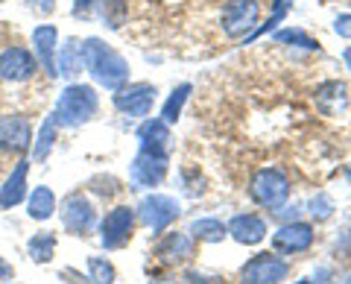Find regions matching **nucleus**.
Segmentation results:
<instances>
[{
    "mask_svg": "<svg viewBox=\"0 0 351 284\" xmlns=\"http://www.w3.org/2000/svg\"><path fill=\"white\" fill-rule=\"evenodd\" d=\"M313 226L311 223H287L272 235V246L278 255H299L313 246Z\"/></svg>",
    "mask_w": 351,
    "mask_h": 284,
    "instance_id": "13",
    "label": "nucleus"
},
{
    "mask_svg": "<svg viewBox=\"0 0 351 284\" xmlns=\"http://www.w3.org/2000/svg\"><path fill=\"white\" fill-rule=\"evenodd\" d=\"M94 3L97 0H73V15L80 18V15H88L94 9Z\"/></svg>",
    "mask_w": 351,
    "mask_h": 284,
    "instance_id": "33",
    "label": "nucleus"
},
{
    "mask_svg": "<svg viewBox=\"0 0 351 284\" xmlns=\"http://www.w3.org/2000/svg\"><path fill=\"white\" fill-rule=\"evenodd\" d=\"M249 196L261 209L278 211L284 202L290 200V179L287 173L278 167H261L255 176L249 179Z\"/></svg>",
    "mask_w": 351,
    "mask_h": 284,
    "instance_id": "3",
    "label": "nucleus"
},
{
    "mask_svg": "<svg viewBox=\"0 0 351 284\" xmlns=\"http://www.w3.org/2000/svg\"><path fill=\"white\" fill-rule=\"evenodd\" d=\"M56 246H59V237L56 232H36L29 240H27V255L32 264H50L53 255H56Z\"/></svg>",
    "mask_w": 351,
    "mask_h": 284,
    "instance_id": "22",
    "label": "nucleus"
},
{
    "mask_svg": "<svg viewBox=\"0 0 351 284\" xmlns=\"http://www.w3.org/2000/svg\"><path fill=\"white\" fill-rule=\"evenodd\" d=\"M103 21L112 29H120L126 21V3L123 0H103Z\"/></svg>",
    "mask_w": 351,
    "mask_h": 284,
    "instance_id": "28",
    "label": "nucleus"
},
{
    "mask_svg": "<svg viewBox=\"0 0 351 284\" xmlns=\"http://www.w3.org/2000/svg\"><path fill=\"white\" fill-rule=\"evenodd\" d=\"M188 97H191V85L188 82H182L179 88H173V94L167 97V103L161 106V120L164 123H176V120H179V115H182V106L188 103Z\"/></svg>",
    "mask_w": 351,
    "mask_h": 284,
    "instance_id": "26",
    "label": "nucleus"
},
{
    "mask_svg": "<svg viewBox=\"0 0 351 284\" xmlns=\"http://www.w3.org/2000/svg\"><path fill=\"white\" fill-rule=\"evenodd\" d=\"M38 71V59L29 47L12 45L0 53V80L6 82H27Z\"/></svg>",
    "mask_w": 351,
    "mask_h": 284,
    "instance_id": "10",
    "label": "nucleus"
},
{
    "mask_svg": "<svg viewBox=\"0 0 351 284\" xmlns=\"http://www.w3.org/2000/svg\"><path fill=\"white\" fill-rule=\"evenodd\" d=\"M343 62H346V68L351 71V47H346V50H343Z\"/></svg>",
    "mask_w": 351,
    "mask_h": 284,
    "instance_id": "34",
    "label": "nucleus"
},
{
    "mask_svg": "<svg viewBox=\"0 0 351 284\" xmlns=\"http://www.w3.org/2000/svg\"><path fill=\"white\" fill-rule=\"evenodd\" d=\"M59 202H56V193H53V188H47V185H36L29 193H27V214L29 220L36 223H47L53 214H56Z\"/></svg>",
    "mask_w": 351,
    "mask_h": 284,
    "instance_id": "19",
    "label": "nucleus"
},
{
    "mask_svg": "<svg viewBox=\"0 0 351 284\" xmlns=\"http://www.w3.org/2000/svg\"><path fill=\"white\" fill-rule=\"evenodd\" d=\"M295 284H313L311 279H302V281H295Z\"/></svg>",
    "mask_w": 351,
    "mask_h": 284,
    "instance_id": "35",
    "label": "nucleus"
},
{
    "mask_svg": "<svg viewBox=\"0 0 351 284\" xmlns=\"http://www.w3.org/2000/svg\"><path fill=\"white\" fill-rule=\"evenodd\" d=\"M346 82H322L319 88H316V106L322 108L325 115H337V112H343V108L348 106V97H346Z\"/></svg>",
    "mask_w": 351,
    "mask_h": 284,
    "instance_id": "21",
    "label": "nucleus"
},
{
    "mask_svg": "<svg viewBox=\"0 0 351 284\" xmlns=\"http://www.w3.org/2000/svg\"><path fill=\"white\" fill-rule=\"evenodd\" d=\"M24 3H27V9H29V12H36V15H50L53 12V9H56V0H24Z\"/></svg>",
    "mask_w": 351,
    "mask_h": 284,
    "instance_id": "30",
    "label": "nucleus"
},
{
    "mask_svg": "<svg viewBox=\"0 0 351 284\" xmlns=\"http://www.w3.org/2000/svg\"><path fill=\"white\" fill-rule=\"evenodd\" d=\"M167 165H170V156H152V152L138 150V156L129 167V179L135 188H156L167 176Z\"/></svg>",
    "mask_w": 351,
    "mask_h": 284,
    "instance_id": "11",
    "label": "nucleus"
},
{
    "mask_svg": "<svg viewBox=\"0 0 351 284\" xmlns=\"http://www.w3.org/2000/svg\"><path fill=\"white\" fill-rule=\"evenodd\" d=\"M56 141H59V123L53 120V115L44 120L41 129L36 132V138H32V158H36V165H41V161H47L50 158V152L53 147H56Z\"/></svg>",
    "mask_w": 351,
    "mask_h": 284,
    "instance_id": "23",
    "label": "nucleus"
},
{
    "mask_svg": "<svg viewBox=\"0 0 351 284\" xmlns=\"http://www.w3.org/2000/svg\"><path fill=\"white\" fill-rule=\"evenodd\" d=\"M276 41L278 45H293V47H302V50H319V41H313L307 32H302V29H293V27H287V29H278L276 32Z\"/></svg>",
    "mask_w": 351,
    "mask_h": 284,
    "instance_id": "27",
    "label": "nucleus"
},
{
    "mask_svg": "<svg viewBox=\"0 0 351 284\" xmlns=\"http://www.w3.org/2000/svg\"><path fill=\"white\" fill-rule=\"evenodd\" d=\"M158 100V88L149 82H126L123 88L112 94V106L126 117H149L152 106Z\"/></svg>",
    "mask_w": 351,
    "mask_h": 284,
    "instance_id": "4",
    "label": "nucleus"
},
{
    "mask_svg": "<svg viewBox=\"0 0 351 284\" xmlns=\"http://www.w3.org/2000/svg\"><path fill=\"white\" fill-rule=\"evenodd\" d=\"M135 214L147 228H152V235H161L170 223L179 220L182 209H179V202H176L173 196H167V193H149V196L141 200Z\"/></svg>",
    "mask_w": 351,
    "mask_h": 284,
    "instance_id": "8",
    "label": "nucleus"
},
{
    "mask_svg": "<svg viewBox=\"0 0 351 284\" xmlns=\"http://www.w3.org/2000/svg\"><path fill=\"white\" fill-rule=\"evenodd\" d=\"M311 214H313V220H328V217L334 214V202H331V196L328 193H316L313 200H311Z\"/></svg>",
    "mask_w": 351,
    "mask_h": 284,
    "instance_id": "29",
    "label": "nucleus"
},
{
    "mask_svg": "<svg viewBox=\"0 0 351 284\" xmlns=\"http://www.w3.org/2000/svg\"><path fill=\"white\" fill-rule=\"evenodd\" d=\"M59 220L64 226V232H71V235H88L97 226V209H94V202L88 200L85 193L73 191V193H68L59 202Z\"/></svg>",
    "mask_w": 351,
    "mask_h": 284,
    "instance_id": "5",
    "label": "nucleus"
},
{
    "mask_svg": "<svg viewBox=\"0 0 351 284\" xmlns=\"http://www.w3.org/2000/svg\"><path fill=\"white\" fill-rule=\"evenodd\" d=\"M193 255V240L182 232H170L158 240L156 246V258L161 261L164 267H173V264H184Z\"/></svg>",
    "mask_w": 351,
    "mask_h": 284,
    "instance_id": "17",
    "label": "nucleus"
},
{
    "mask_svg": "<svg viewBox=\"0 0 351 284\" xmlns=\"http://www.w3.org/2000/svg\"><path fill=\"white\" fill-rule=\"evenodd\" d=\"M97 112H100V94L94 91V85L71 82L59 94L56 108H53V120L59 123V129H80L88 120H94Z\"/></svg>",
    "mask_w": 351,
    "mask_h": 284,
    "instance_id": "2",
    "label": "nucleus"
},
{
    "mask_svg": "<svg viewBox=\"0 0 351 284\" xmlns=\"http://www.w3.org/2000/svg\"><path fill=\"white\" fill-rule=\"evenodd\" d=\"M27 193H29V161L21 158L6 176V182L0 185V209H15V205L27 202Z\"/></svg>",
    "mask_w": 351,
    "mask_h": 284,
    "instance_id": "15",
    "label": "nucleus"
},
{
    "mask_svg": "<svg viewBox=\"0 0 351 284\" xmlns=\"http://www.w3.org/2000/svg\"><path fill=\"white\" fill-rule=\"evenodd\" d=\"M290 276V264L272 252H261L240 270V281L243 284H281Z\"/></svg>",
    "mask_w": 351,
    "mask_h": 284,
    "instance_id": "9",
    "label": "nucleus"
},
{
    "mask_svg": "<svg viewBox=\"0 0 351 284\" xmlns=\"http://www.w3.org/2000/svg\"><path fill=\"white\" fill-rule=\"evenodd\" d=\"M12 279H15V267L9 264L3 255H0V284H3V281H12Z\"/></svg>",
    "mask_w": 351,
    "mask_h": 284,
    "instance_id": "32",
    "label": "nucleus"
},
{
    "mask_svg": "<svg viewBox=\"0 0 351 284\" xmlns=\"http://www.w3.org/2000/svg\"><path fill=\"white\" fill-rule=\"evenodd\" d=\"M191 237L202 240V244H219L223 237H228V226L217 217H199L191 223Z\"/></svg>",
    "mask_w": 351,
    "mask_h": 284,
    "instance_id": "24",
    "label": "nucleus"
},
{
    "mask_svg": "<svg viewBox=\"0 0 351 284\" xmlns=\"http://www.w3.org/2000/svg\"><path fill=\"white\" fill-rule=\"evenodd\" d=\"M88 281L91 284H114L117 281L114 264L103 255H88Z\"/></svg>",
    "mask_w": 351,
    "mask_h": 284,
    "instance_id": "25",
    "label": "nucleus"
},
{
    "mask_svg": "<svg viewBox=\"0 0 351 284\" xmlns=\"http://www.w3.org/2000/svg\"><path fill=\"white\" fill-rule=\"evenodd\" d=\"M334 32L339 38H351V15L346 12V15H339L337 21H334Z\"/></svg>",
    "mask_w": 351,
    "mask_h": 284,
    "instance_id": "31",
    "label": "nucleus"
},
{
    "mask_svg": "<svg viewBox=\"0 0 351 284\" xmlns=\"http://www.w3.org/2000/svg\"><path fill=\"white\" fill-rule=\"evenodd\" d=\"M3 284H18V281H3Z\"/></svg>",
    "mask_w": 351,
    "mask_h": 284,
    "instance_id": "36",
    "label": "nucleus"
},
{
    "mask_svg": "<svg viewBox=\"0 0 351 284\" xmlns=\"http://www.w3.org/2000/svg\"><path fill=\"white\" fill-rule=\"evenodd\" d=\"M135 220L138 214L129 205H117V209L106 211V217L100 220V244L108 252L112 249H123L132 240V232H135Z\"/></svg>",
    "mask_w": 351,
    "mask_h": 284,
    "instance_id": "7",
    "label": "nucleus"
},
{
    "mask_svg": "<svg viewBox=\"0 0 351 284\" xmlns=\"http://www.w3.org/2000/svg\"><path fill=\"white\" fill-rule=\"evenodd\" d=\"M82 62L91 80L108 91H117L129 82V62L97 36L82 38Z\"/></svg>",
    "mask_w": 351,
    "mask_h": 284,
    "instance_id": "1",
    "label": "nucleus"
},
{
    "mask_svg": "<svg viewBox=\"0 0 351 284\" xmlns=\"http://www.w3.org/2000/svg\"><path fill=\"white\" fill-rule=\"evenodd\" d=\"M228 235H232L240 246H258L267 237V223L258 214H234L228 223Z\"/></svg>",
    "mask_w": 351,
    "mask_h": 284,
    "instance_id": "18",
    "label": "nucleus"
},
{
    "mask_svg": "<svg viewBox=\"0 0 351 284\" xmlns=\"http://www.w3.org/2000/svg\"><path fill=\"white\" fill-rule=\"evenodd\" d=\"M56 50H59V29L53 24H38L32 29V53L38 59V68L47 71V76L56 80Z\"/></svg>",
    "mask_w": 351,
    "mask_h": 284,
    "instance_id": "14",
    "label": "nucleus"
},
{
    "mask_svg": "<svg viewBox=\"0 0 351 284\" xmlns=\"http://www.w3.org/2000/svg\"><path fill=\"white\" fill-rule=\"evenodd\" d=\"M261 21V3L258 0H226L223 6V32L228 38H243L249 32H255Z\"/></svg>",
    "mask_w": 351,
    "mask_h": 284,
    "instance_id": "6",
    "label": "nucleus"
},
{
    "mask_svg": "<svg viewBox=\"0 0 351 284\" xmlns=\"http://www.w3.org/2000/svg\"><path fill=\"white\" fill-rule=\"evenodd\" d=\"M32 147V123L24 115H3L0 117V150L3 152H27Z\"/></svg>",
    "mask_w": 351,
    "mask_h": 284,
    "instance_id": "12",
    "label": "nucleus"
},
{
    "mask_svg": "<svg viewBox=\"0 0 351 284\" xmlns=\"http://www.w3.org/2000/svg\"><path fill=\"white\" fill-rule=\"evenodd\" d=\"M138 141L141 152H152V156H170V126L161 117H149L138 126Z\"/></svg>",
    "mask_w": 351,
    "mask_h": 284,
    "instance_id": "16",
    "label": "nucleus"
},
{
    "mask_svg": "<svg viewBox=\"0 0 351 284\" xmlns=\"http://www.w3.org/2000/svg\"><path fill=\"white\" fill-rule=\"evenodd\" d=\"M85 62H82V41L80 38H68L64 45L56 50V73L64 80H73L76 73H82Z\"/></svg>",
    "mask_w": 351,
    "mask_h": 284,
    "instance_id": "20",
    "label": "nucleus"
}]
</instances>
